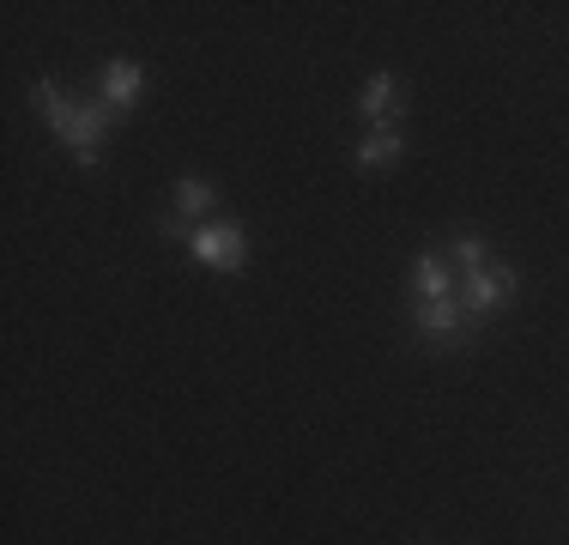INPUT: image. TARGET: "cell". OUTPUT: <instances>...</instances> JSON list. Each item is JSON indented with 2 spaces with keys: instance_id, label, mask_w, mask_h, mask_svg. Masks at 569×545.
<instances>
[{
  "instance_id": "7a4b0ae2",
  "label": "cell",
  "mask_w": 569,
  "mask_h": 545,
  "mask_svg": "<svg viewBox=\"0 0 569 545\" xmlns=\"http://www.w3.org/2000/svg\"><path fill=\"white\" fill-rule=\"evenodd\" d=\"M182 249L194 255V267L224 272V279H237V272L249 267V237H242V225H230V218H212V225L188 230Z\"/></svg>"
},
{
  "instance_id": "ba28073f",
  "label": "cell",
  "mask_w": 569,
  "mask_h": 545,
  "mask_svg": "<svg viewBox=\"0 0 569 545\" xmlns=\"http://www.w3.org/2000/svg\"><path fill=\"white\" fill-rule=\"evenodd\" d=\"M437 297H455V279H449V261L437 249H425L412 261V304H437Z\"/></svg>"
},
{
  "instance_id": "30bf717a",
  "label": "cell",
  "mask_w": 569,
  "mask_h": 545,
  "mask_svg": "<svg viewBox=\"0 0 569 545\" xmlns=\"http://www.w3.org/2000/svg\"><path fill=\"white\" fill-rule=\"evenodd\" d=\"M449 255L460 261V272H479V267H491V242H485L479 230H460V237L449 242Z\"/></svg>"
},
{
  "instance_id": "52a82bcc",
  "label": "cell",
  "mask_w": 569,
  "mask_h": 545,
  "mask_svg": "<svg viewBox=\"0 0 569 545\" xmlns=\"http://www.w3.org/2000/svg\"><path fill=\"white\" fill-rule=\"evenodd\" d=\"M400 158H406V128H370L358 140V158L351 164H358L363 176H382V170H395Z\"/></svg>"
},
{
  "instance_id": "3957f363",
  "label": "cell",
  "mask_w": 569,
  "mask_h": 545,
  "mask_svg": "<svg viewBox=\"0 0 569 545\" xmlns=\"http://www.w3.org/2000/svg\"><path fill=\"white\" fill-rule=\"evenodd\" d=\"M515 285H521V272L515 267H479V272H467V279H460V304H467V316L472 321H491V316H503L509 309V297H515Z\"/></svg>"
},
{
  "instance_id": "277c9868",
  "label": "cell",
  "mask_w": 569,
  "mask_h": 545,
  "mask_svg": "<svg viewBox=\"0 0 569 545\" xmlns=\"http://www.w3.org/2000/svg\"><path fill=\"white\" fill-rule=\"evenodd\" d=\"M412 334L437 339V346H467V339L479 334V321L467 316L460 297H437V304H412Z\"/></svg>"
},
{
  "instance_id": "6da1fadb",
  "label": "cell",
  "mask_w": 569,
  "mask_h": 545,
  "mask_svg": "<svg viewBox=\"0 0 569 545\" xmlns=\"http://www.w3.org/2000/svg\"><path fill=\"white\" fill-rule=\"evenodd\" d=\"M31 103H37V116L49 121V133H56L67 152H73L79 170H98V164H103V133L121 121L116 109H110V103L67 98L56 79H37V86H31Z\"/></svg>"
},
{
  "instance_id": "9c48e42d",
  "label": "cell",
  "mask_w": 569,
  "mask_h": 545,
  "mask_svg": "<svg viewBox=\"0 0 569 545\" xmlns=\"http://www.w3.org/2000/svg\"><path fill=\"white\" fill-rule=\"evenodd\" d=\"M170 207L182 218H200V212L219 207V188H212L207 176H176V182H170Z\"/></svg>"
},
{
  "instance_id": "5b68a950",
  "label": "cell",
  "mask_w": 569,
  "mask_h": 545,
  "mask_svg": "<svg viewBox=\"0 0 569 545\" xmlns=\"http://www.w3.org/2000/svg\"><path fill=\"white\" fill-rule=\"evenodd\" d=\"M146 98V73H140V61H128V54H116V61H103V73H98V103H110L116 116H128L133 103Z\"/></svg>"
},
{
  "instance_id": "8992f818",
  "label": "cell",
  "mask_w": 569,
  "mask_h": 545,
  "mask_svg": "<svg viewBox=\"0 0 569 545\" xmlns=\"http://www.w3.org/2000/svg\"><path fill=\"white\" fill-rule=\"evenodd\" d=\"M400 79L395 73H370L358 91V116L370 121V128H400Z\"/></svg>"
}]
</instances>
